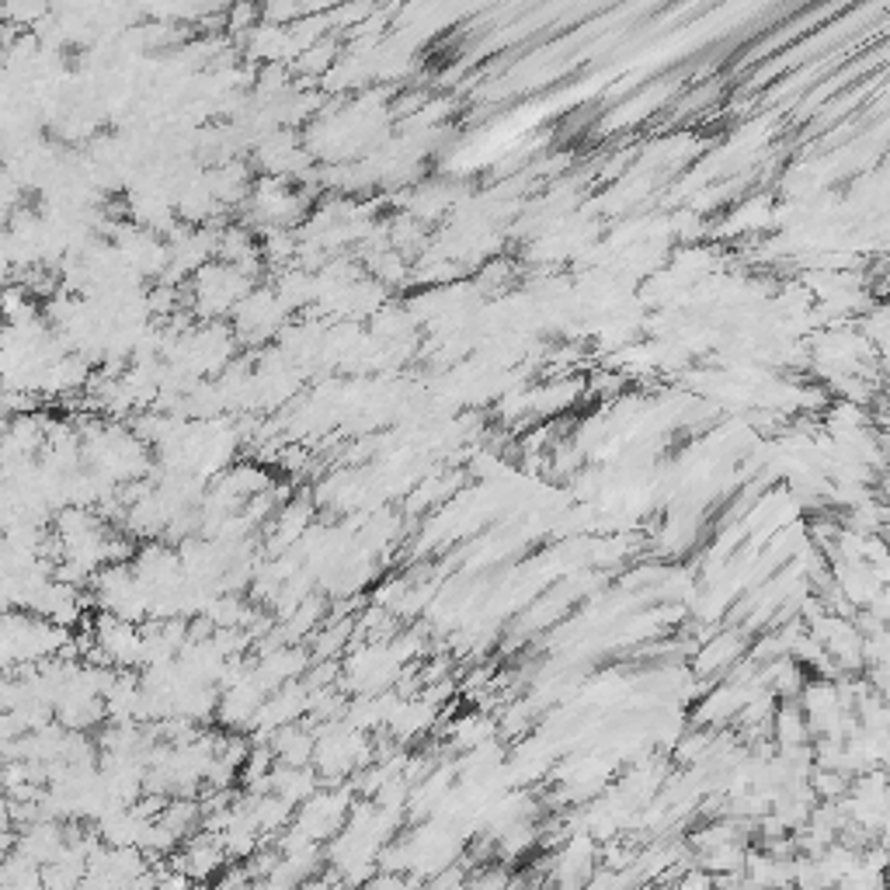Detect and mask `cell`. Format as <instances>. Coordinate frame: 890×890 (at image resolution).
<instances>
[{"label": "cell", "mask_w": 890, "mask_h": 890, "mask_svg": "<svg viewBox=\"0 0 890 890\" xmlns=\"http://www.w3.org/2000/svg\"><path fill=\"white\" fill-rule=\"evenodd\" d=\"M67 644V630L53 626L39 616L28 612H11L4 630V647H7V665H35L42 658L60 654V647Z\"/></svg>", "instance_id": "1"}, {"label": "cell", "mask_w": 890, "mask_h": 890, "mask_svg": "<svg viewBox=\"0 0 890 890\" xmlns=\"http://www.w3.org/2000/svg\"><path fill=\"white\" fill-rule=\"evenodd\" d=\"M366 890H407V880L400 873H379L376 880H369Z\"/></svg>", "instance_id": "4"}, {"label": "cell", "mask_w": 890, "mask_h": 890, "mask_svg": "<svg viewBox=\"0 0 890 890\" xmlns=\"http://www.w3.org/2000/svg\"><path fill=\"white\" fill-rule=\"evenodd\" d=\"M226 849L220 845V838H192V842H185V849H181V856L174 859V870L185 873L188 880H209L216 877L220 870H226Z\"/></svg>", "instance_id": "2"}, {"label": "cell", "mask_w": 890, "mask_h": 890, "mask_svg": "<svg viewBox=\"0 0 890 890\" xmlns=\"http://www.w3.org/2000/svg\"><path fill=\"white\" fill-rule=\"evenodd\" d=\"M671 890H717V884L710 880V873L699 870V873H685V877L678 880Z\"/></svg>", "instance_id": "3"}]
</instances>
